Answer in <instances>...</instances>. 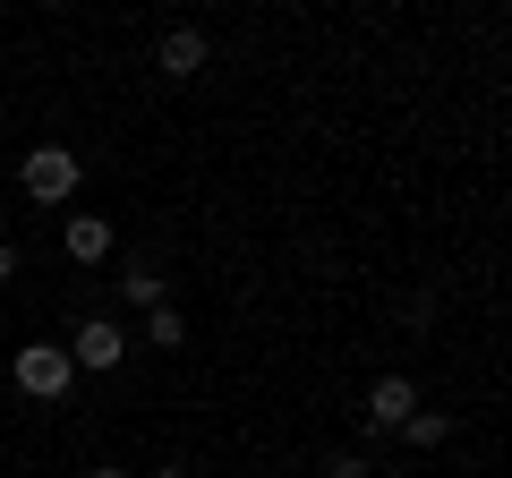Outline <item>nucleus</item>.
<instances>
[{"label": "nucleus", "mask_w": 512, "mask_h": 478, "mask_svg": "<svg viewBox=\"0 0 512 478\" xmlns=\"http://www.w3.org/2000/svg\"><path fill=\"white\" fill-rule=\"evenodd\" d=\"M9 385H18L26 402L60 410V402H69V385H77V368H69V350H60V342H18V359H9Z\"/></svg>", "instance_id": "nucleus-1"}, {"label": "nucleus", "mask_w": 512, "mask_h": 478, "mask_svg": "<svg viewBox=\"0 0 512 478\" xmlns=\"http://www.w3.org/2000/svg\"><path fill=\"white\" fill-rule=\"evenodd\" d=\"M77 180H86V163H77L69 146H35V154L18 163L26 205H43V214H52V205H69V197H77Z\"/></svg>", "instance_id": "nucleus-2"}, {"label": "nucleus", "mask_w": 512, "mask_h": 478, "mask_svg": "<svg viewBox=\"0 0 512 478\" xmlns=\"http://www.w3.org/2000/svg\"><path fill=\"white\" fill-rule=\"evenodd\" d=\"M60 350H69L77 376H111V368L128 359V325H120V316H86V325H77Z\"/></svg>", "instance_id": "nucleus-3"}, {"label": "nucleus", "mask_w": 512, "mask_h": 478, "mask_svg": "<svg viewBox=\"0 0 512 478\" xmlns=\"http://www.w3.org/2000/svg\"><path fill=\"white\" fill-rule=\"evenodd\" d=\"M410 410H419V385H410V376H376V385H367V436H402Z\"/></svg>", "instance_id": "nucleus-4"}, {"label": "nucleus", "mask_w": 512, "mask_h": 478, "mask_svg": "<svg viewBox=\"0 0 512 478\" xmlns=\"http://www.w3.org/2000/svg\"><path fill=\"white\" fill-rule=\"evenodd\" d=\"M154 60H163V77H180V86H188V77H197L205 60H214V43H205L197 26H171V35L154 43Z\"/></svg>", "instance_id": "nucleus-5"}, {"label": "nucleus", "mask_w": 512, "mask_h": 478, "mask_svg": "<svg viewBox=\"0 0 512 478\" xmlns=\"http://www.w3.org/2000/svg\"><path fill=\"white\" fill-rule=\"evenodd\" d=\"M60 248H69V265H103L111 257V222L103 214H69L60 222Z\"/></svg>", "instance_id": "nucleus-6"}, {"label": "nucleus", "mask_w": 512, "mask_h": 478, "mask_svg": "<svg viewBox=\"0 0 512 478\" xmlns=\"http://www.w3.org/2000/svg\"><path fill=\"white\" fill-rule=\"evenodd\" d=\"M402 444L436 453V444H453V419H444V410H410V419H402Z\"/></svg>", "instance_id": "nucleus-7"}, {"label": "nucleus", "mask_w": 512, "mask_h": 478, "mask_svg": "<svg viewBox=\"0 0 512 478\" xmlns=\"http://www.w3.org/2000/svg\"><path fill=\"white\" fill-rule=\"evenodd\" d=\"M120 299H128V308H163V274H154V265H128V274H120Z\"/></svg>", "instance_id": "nucleus-8"}, {"label": "nucleus", "mask_w": 512, "mask_h": 478, "mask_svg": "<svg viewBox=\"0 0 512 478\" xmlns=\"http://www.w3.org/2000/svg\"><path fill=\"white\" fill-rule=\"evenodd\" d=\"M146 342H154V350H180V342H188V325H180L171 299H163V308H146Z\"/></svg>", "instance_id": "nucleus-9"}, {"label": "nucleus", "mask_w": 512, "mask_h": 478, "mask_svg": "<svg viewBox=\"0 0 512 478\" xmlns=\"http://www.w3.org/2000/svg\"><path fill=\"white\" fill-rule=\"evenodd\" d=\"M325 478H376V461H367V453H333Z\"/></svg>", "instance_id": "nucleus-10"}, {"label": "nucleus", "mask_w": 512, "mask_h": 478, "mask_svg": "<svg viewBox=\"0 0 512 478\" xmlns=\"http://www.w3.org/2000/svg\"><path fill=\"white\" fill-rule=\"evenodd\" d=\"M18 274V239H0V282Z\"/></svg>", "instance_id": "nucleus-11"}, {"label": "nucleus", "mask_w": 512, "mask_h": 478, "mask_svg": "<svg viewBox=\"0 0 512 478\" xmlns=\"http://www.w3.org/2000/svg\"><path fill=\"white\" fill-rule=\"evenodd\" d=\"M146 478H188V470H180V461H163V470H146Z\"/></svg>", "instance_id": "nucleus-12"}, {"label": "nucleus", "mask_w": 512, "mask_h": 478, "mask_svg": "<svg viewBox=\"0 0 512 478\" xmlns=\"http://www.w3.org/2000/svg\"><path fill=\"white\" fill-rule=\"evenodd\" d=\"M86 478H128V470H111V461H103V470H86Z\"/></svg>", "instance_id": "nucleus-13"}]
</instances>
